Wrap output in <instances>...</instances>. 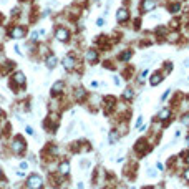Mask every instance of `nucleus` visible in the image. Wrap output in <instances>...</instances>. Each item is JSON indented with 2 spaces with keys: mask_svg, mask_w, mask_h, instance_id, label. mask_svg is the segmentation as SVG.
Returning <instances> with one entry per match:
<instances>
[{
  "mask_svg": "<svg viewBox=\"0 0 189 189\" xmlns=\"http://www.w3.org/2000/svg\"><path fill=\"white\" fill-rule=\"evenodd\" d=\"M27 141H25V138L22 135H15L10 141H8V149L12 151V154L14 156H18V158H22V156L27 153Z\"/></svg>",
  "mask_w": 189,
  "mask_h": 189,
  "instance_id": "nucleus-1",
  "label": "nucleus"
},
{
  "mask_svg": "<svg viewBox=\"0 0 189 189\" xmlns=\"http://www.w3.org/2000/svg\"><path fill=\"white\" fill-rule=\"evenodd\" d=\"M27 85V76L23 71H18V70H15L14 73L10 75V78H8V86L14 90V93H18L20 91V88L23 90Z\"/></svg>",
  "mask_w": 189,
  "mask_h": 189,
  "instance_id": "nucleus-2",
  "label": "nucleus"
},
{
  "mask_svg": "<svg viewBox=\"0 0 189 189\" xmlns=\"http://www.w3.org/2000/svg\"><path fill=\"white\" fill-rule=\"evenodd\" d=\"M151 149H153V143L149 141L148 138H144V136H143V138H138L136 143H135V146H133L135 154L139 156V158H144Z\"/></svg>",
  "mask_w": 189,
  "mask_h": 189,
  "instance_id": "nucleus-3",
  "label": "nucleus"
},
{
  "mask_svg": "<svg viewBox=\"0 0 189 189\" xmlns=\"http://www.w3.org/2000/svg\"><path fill=\"white\" fill-rule=\"evenodd\" d=\"M45 188V181L38 173H32L27 176L25 179V189H43Z\"/></svg>",
  "mask_w": 189,
  "mask_h": 189,
  "instance_id": "nucleus-4",
  "label": "nucleus"
},
{
  "mask_svg": "<svg viewBox=\"0 0 189 189\" xmlns=\"http://www.w3.org/2000/svg\"><path fill=\"white\" fill-rule=\"evenodd\" d=\"M7 33L12 40H22V38L27 37V27H25V25H20V23H15V25H12V27L7 30Z\"/></svg>",
  "mask_w": 189,
  "mask_h": 189,
  "instance_id": "nucleus-5",
  "label": "nucleus"
},
{
  "mask_svg": "<svg viewBox=\"0 0 189 189\" xmlns=\"http://www.w3.org/2000/svg\"><path fill=\"white\" fill-rule=\"evenodd\" d=\"M61 65H63V68H65L67 71H75V70L78 68V65H80V61L76 60V56H75L73 53H67L61 58Z\"/></svg>",
  "mask_w": 189,
  "mask_h": 189,
  "instance_id": "nucleus-6",
  "label": "nucleus"
},
{
  "mask_svg": "<svg viewBox=\"0 0 189 189\" xmlns=\"http://www.w3.org/2000/svg\"><path fill=\"white\" fill-rule=\"evenodd\" d=\"M70 171H71V164H70V159L68 158H63V159H58V164H56V174L61 176L63 179L70 176Z\"/></svg>",
  "mask_w": 189,
  "mask_h": 189,
  "instance_id": "nucleus-7",
  "label": "nucleus"
},
{
  "mask_svg": "<svg viewBox=\"0 0 189 189\" xmlns=\"http://www.w3.org/2000/svg\"><path fill=\"white\" fill-rule=\"evenodd\" d=\"M55 40L60 41V43H68L70 38H71V32L68 30L67 27H63V25H58V27L55 28Z\"/></svg>",
  "mask_w": 189,
  "mask_h": 189,
  "instance_id": "nucleus-8",
  "label": "nucleus"
},
{
  "mask_svg": "<svg viewBox=\"0 0 189 189\" xmlns=\"http://www.w3.org/2000/svg\"><path fill=\"white\" fill-rule=\"evenodd\" d=\"M154 120H156V121H159V123H162L164 126H168L169 123H171V120H173V108H171V106L161 108V109H159V113L156 115Z\"/></svg>",
  "mask_w": 189,
  "mask_h": 189,
  "instance_id": "nucleus-9",
  "label": "nucleus"
},
{
  "mask_svg": "<svg viewBox=\"0 0 189 189\" xmlns=\"http://www.w3.org/2000/svg\"><path fill=\"white\" fill-rule=\"evenodd\" d=\"M85 61H86L90 67H94L98 61H100V50H96V48H88L85 50Z\"/></svg>",
  "mask_w": 189,
  "mask_h": 189,
  "instance_id": "nucleus-10",
  "label": "nucleus"
},
{
  "mask_svg": "<svg viewBox=\"0 0 189 189\" xmlns=\"http://www.w3.org/2000/svg\"><path fill=\"white\" fill-rule=\"evenodd\" d=\"M88 98V91L83 86H76L71 90V100L75 103H86Z\"/></svg>",
  "mask_w": 189,
  "mask_h": 189,
  "instance_id": "nucleus-11",
  "label": "nucleus"
},
{
  "mask_svg": "<svg viewBox=\"0 0 189 189\" xmlns=\"http://www.w3.org/2000/svg\"><path fill=\"white\" fill-rule=\"evenodd\" d=\"M65 86H67V83H65V80H56L52 85V96L53 98H58V96H61V94L65 93Z\"/></svg>",
  "mask_w": 189,
  "mask_h": 189,
  "instance_id": "nucleus-12",
  "label": "nucleus"
},
{
  "mask_svg": "<svg viewBox=\"0 0 189 189\" xmlns=\"http://www.w3.org/2000/svg\"><path fill=\"white\" fill-rule=\"evenodd\" d=\"M156 7H158V0H141L139 2L141 14H149V12L156 10Z\"/></svg>",
  "mask_w": 189,
  "mask_h": 189,
  "instance_id": "nucleus-13",
  "label": "nucleus"
},
{
  "mask_svg": "<svg viewBox=\"0 0 189 189\" xmlns=\"http://www.w3.org/2000/svg\"><path fill=\"white\" fill-rule=\"evenodd\" d=\"M164 78H166V75L162 73L161 70H156V71H153L149 75V85L151 86H158V85H161L164 81Z\"/></svg>",
  "mask_w": 189,
  "mask_h": 189,
  "instance_id": "nucleus-14",
  "label": "nucleus"
},
{
  "mask_svg": "<svg viewBox=\"0 0 189 189\" xmlns=\"http://www.w3.org/2000/svg\"><path fill=\"white\" fill-rule=\"evenodd\" d=\"M60 144H55V143H48L47 148H45V154L48 156V158H58L60 156Z\"/></svg>",
  "mask_w": 189,
  "mask_h": 189,
  "instance_id": "nucleus-15",
  "label": "nucleus"
},
{
  "mask_svg": "<svg viewBox=\"0 0 189 189\" xmlns=\"http://www.w3.org/2000/svg\"><path fill=\"white\" fill-rule=\"evenodd\" d=\"M43 63H45V67H47L48 70H53V68L58 65V56L50 52V53H47L43 56Z\"/></svg>",
  "mask_w": 189,
  "mask_h": 189,
  "instance_id": "nucleus-16",
  "label": "nucleus"
},
{
  "mask_svg": "<svg viewBox=\"0 0 189 189\" xmlns=\"http://www.w3.org/2000/svg\"><path fill=\"white\" fill-rule=\"evenodd\" d=\"M129 20V10L126 7H121L118 8V12H116V22L118 23H126Z\"/></svg>",
  "mask_w": 189,
  "mask_h": 189,
  "instance_id": "nucleus-17",
  "label": "nucleus"
},
{
  "mask_svg": "<svg viewBox=\"0 0 189 189\" xmlns=\"http://www.w3.org/2000/svg\"><path fill=\"white\" fill-rule=\"evenodd\" d=\"M135 96H136V91H135V88H124V91L121 93V100L123 101H126V103H131L133 100H135Z\"/></svg>",
  "mask_w": 189,
  "mask_h": 189,
  "instance_id": "nucleus-18",
  "label": "nucleus"
},
{
  "mask_svg": "<svg viewBox=\"0 0 189 189\" xmlns=\"http://www.w3.org/2000/svg\"><path fill=\"white\" fill-rule=\"evenodd\" d=\"M131 56H133V50L131 48H124L121 53L118 55V60L121 61V63H126V61L131 60Z\"/></svg>",
  "mask_w": 189,
  "mask_h": 189,
  "instance_id": "nucleus-19",
  "label": "nucleus"
},
{
  "mask_svg": "<svg viewBox=\"0 0 189 189\" xmlns=\"http://www.w3.org/2000/svg\"><path fill=\"white\" fill-rule=\"evenodd\" d=\"M120 138H121V136H120V133L116 131V128H113V129H111V131L108 133V143L111 144V146H113V144H116Z\"/></svg>",
  "mask_w": 189,
  "mask_h": 189,
  "instance_id": "nucleus-20",
  "label": "nucleus"
},
{
  "mask_svg": "<svg viewBox=\"0 0 189 189\" xmlns=\"http://www.w3.org/2000/svg\"><path fill=\"white\" fill-rule=\"evenodd\" d=\"M166 33H168V27H166V25H159V27L154 28V35L158 37V38L166 37Z\"/></svg>",
  "mask_w": 189,
  "mask_h": 189,
  "instance_id": "nucleus-21",
  "label": "nucleus"
},
{
  "mask_svg": "<svg viewBox=\"0 0 189 189\" xmlns=\"http://www.w3.org/2000/svg\"><path fill=\"white\" fill-rule=\"evenodd\" d=\"M2 68H3V73H10L12 70H15V61L5 60L3 61V65H2Z\"/></svg>",
  "mask_w": 189,
  "mask_h": 189,
  "instance_id": "nucleus-22",
  "label": "nucleus"
},
{
  "mask_svg": "<svg viewBox=\"0 0 189 189\" xmlns=\"http://www.w3.org/2000/svg\"><path fill=\"white\" fill-rule=\"evenodd\" d=\"M164 38H166L169 43H176V41L179 40V32H177V30H174V32H171V33H166V37H164Z\"/></svg>",
  "mask_w": 189,
  "mask_h": 189,
  "instance_id": "nucleus-23",
  "label": "nucleus"
},
{
  "mask_svg": "<svg viewBox=\"0 0 189 189\" xmlns=\"http://www.w3.org/2000/svg\"><path fill=\"white\" fill-rule=\"evenodd\" d=\"M168 8H169V12H171L173 15H176V14L181 12V3H179V2H176V3H169Z\"/></svg>",
  "mask_w": 189,
  "mask_h": 189,
  "instance_id": "nucleus-24",
  "label": "nucleus"
},
{
  "mask_svg": "<svg viewBox=\"0 0 189 189\" xmlns=\"http://www.w3.org/2000/svg\"><path fill=\"white\" fill-rule=\"evenodd\" d=\"M161 71L164 75H169L171 71H173V63H171V61H164V63H162V70Z\"/></svg>",
  "mask_w": 189,
  "mask_h": 189,
  "instance_id": "nucleus-25",
  "label": "nucleus"
},
{
  "mask_svg": "<svg viewBox=\"0 0 189 189\" xmlns=\"http://www.w3.org/2000/svg\"><path fill=\"white\" fill-rule=\"evenodd\" d=\"M38 37H40L38 30H33V32L30 33V41H32V43H38Z\"/></svg>",
  "mask_w": 189,
  "mask_h": 189,
  "instance_id": "nucleus-26",
  "label": "nucleus"
},
{
  "mask_svg": "<svg viewBox=\"0 0 189 189\" xmlns=\"http://www.w3.org/2000/svg\"><path fill=\"white\" fill-rule=\"evenodd\" d=\"M179 121H181V124H184V126H189V113H184V115H181Z\"/></svg>",
  "mask_w": 189,
  "mask_h": 189,
  "instance_id": "nucleus-27",
  "label": "nucleus"
},
{
  "mask_svg": "<svg viewBox=\"0 0 189 189\" xmlns=\"http://www.w3.org/2000/svg\"><path fill=\"white\" fill-rule=\"evenodd\" d=\"M182 179H184V181H186V182L189 184V166H188V168H184V169H182Z\"/></svg>",
  "mask_w": 189,
  "mask_h": 189,
  "instance_id": "nucleus-28",
  "label": "nucleus"
},
{
  "mask_svg": "<svg viewBox=\"0 0 189 189\" xmlns=\"http://www.w3.org/2000/svg\"><path fill=\"white\" fill-rule=\"evenodd\" d=\"M171 91H173V90H171V88H168V90H166V91H164V93L161 94V103L168 100V98H169V94H171Z\"/></svg>",
  "mask_w": 189,
  "mask_h": 189,
  "instance_id": "nucleus-29",
  "label": "nucleus"
},
{
  "mask_svg": "<svg viewBox=\"0 0 189 189\" xmlns=\"http://www.w3.org/2000/svg\"><path fill=\"white\" fill-rule=\"evenodd\" d=\"M28 164H30L28 161H20V162H18V168H20L22 171H27V169H28Z\"/></svg>",
  "mask_w": 189,
  "mask_h": 189,
  "instance_id": "nucleus-30",
  "label": "nucleus"
},
{
  "mask_svg": "<svg viewBox=\"0 0 189 189\" xmlns=\"http://www.w3.org/2000/svg\"><path fill=\"white\" fill-rule=\"evenodd\" d=\"M96 27H105V17H98L96 18Z\"/></svg>",
  "mask_w": 189,
  "mask_h": 189,
  "instance_id": "nucleus-31",
  "label": "nucleus"
},
{
  "mask_svg": "<svg viewBox=\"0 0 189 189\" xmlns=\"http://www.w3.org/2000/svg\"><path fill=\"white\" fill-rule=\"evenodd\" d=\"M141 124H143V116H141V115H139V116H138V118H136V123H135V128H136V129H138V128H139V126H141Z\"/></svg>",
  "mask_w": 189,
  "mask_h": 189,
  "instance_id": "nucleus-32",
  "label": "nucleus"
},
{
  "mask_svg": "<svg viewBox=\"0 0 189 189\" xmlns=\"http://www.w3.org/2000/svg\"><path fill=\"white\" fill-rule=\"evenodd\" d=\"M25 131H27L28 136H35V129L32 126H25Z\"/></svg>",
  "mask_w": 189,
  "mask_h": 189,
  "instance_id": "nucleus-33",
  "label": "nucleus"
},
{
  "mask_svg": "<svg viewBox=\"0 0 189 189\" xmlns=\"http://www.w3.org/2000/svg\"><path fill=\"white\" fill-rule=\"evenodd\" d=\"M156 174H158V173H156V169H153V168L148 169V176H149V177H154Z\"/></svg>",
  "mask_w": 189,
  "mask_h": 189,
  "instance_id": "nucleus-34",
  "label": "nucleus"
},
{
  "mask_svg": "<svg viewBox=\"0 0 189 189\" xmlns=\"http://www.w3.org/2000/svg\"><path fill=\"white\" fill-rule=\"evenodd\" d=\"M90 86H91V88H98V86H100V81L93 80V81H91V83H90Z\"/></svg>",
  "mask_w": 189,
  "mask_h": 189,
  "instance_id": "nucleus-35",
  "label": "nucleus"
},
{
  "mask_svg": "<svg viewBox=\"0 0 189 189\" xmlns=\"http://www.w3.org/2000/svg\"><path fill=\"white\" fill-rule=\"evenodd\" d=\"M14 50H15V53H17V55H20V56L23 55V53H22V50H20V47H18V45H15V47H14Z\"/></svg>",
  "mask_w": 189,
  "mask_h": 189,
  "instance_id": "nucleus-36",
  "label": "nucleus"
},
{
  "mask_svg": "<svg viewBox=\"0 0 189 189\" xmlns=\"http://www.w3.org/2000/svg\"><path fill=\"white\" fill-rule=\"evenodd\" d=\"M2 181H5V173H3V169L0 168V182Z\"/></svg>",
  "mask_w": 189,
  "mask_h": 189,
  "instance_id": "nucleus-37",
  "label": "nucleus"
},
{
  "mask_svg": "<svg viewBox=\"0 0 189 189\" xmlns=\"http://www.w3.org/2000/svg\"><path fill=\"white\" fill-rule=\"evenodd\" d=\"M2 120H5V111H3L2 106H0V121H2Z\"/></svg>",
  "mask_w": 189,
  "mask_h": 189,
  "instance_id": "nucleus-38",
  "label": "nucleus"
},
{
  "mask_svg": "<svg viewBox=\"0 0 189 189\" xmlns=\"http://www.w3.org/2000/svg\"><path fill=\"white\" fill-rule=\"evenodd\" d=\"M15 174H17V177H25V171H17Z\"/></svg>",
  "mask_w": 189,
  "mask_h": 189,
  "instance_id": "nucleus-39",
  "label": "nucleus"
},
{
  "mask_svg": "<svg viewBox=\"0 0 189 189\" xmlns=\"http://www.w3.org/2000/svg\"><path fill=\"white\" fill-rule=\"evenodd\" d=\"M156 168L159 169V171H162V169H164V166H162V162H156Z\"/></svg>",
  "mask_w": 189,
  "mask_h": 189,
  "instance_id": "nucleus-40",
  "label": "nucleus"
},
{
  "mask_svg": "<svg viewBox=\"0 0 189 189\" xmlns=\"http://www.w3.org/2000/svg\"><path fill=\"white\" fill-rule=\"evenodd\" d=\"M115 78V85H121V81H120V76H113Z\"/></svg>",
  "mask_w": 189,
  "mask_h": 189,
  "instance_id": "nucleus-41",
  "label": "nucleus"
},
{
  "mask_svg": "<svg viewBox=\"0 0 189 189\" xmlns=\"http://www.w3.org/2000/svg\"><path fill=\"white\" fill-rule=\"evenodd\" d=\"M76 188H78V189H85V186H83V182H78V184H76Z\"/></svg>",
  "mask_w": 189,
  "mask_h": 189,
  "instance_id": "nucleus-42",
  "label": "nucleus"
},
{
  "mask_svg": "<svg viewBox=\"0 0 189 189\" xmlns=\"http://www.w3.org/2000/svg\"><path fill=\"white\" fill-rule=\"evenodd\" d=\"M184 67L189 68V58H186V60H184Z\"/></svg>",
  "mask_w": 189,
  "mask_h": 189,
  "instance_id": "nucleus-43",
  "label": "nucleus"
},
{
  "mask_svg": "<svg viewBox=\"0 0 189 189\" xmlns=\"http://www.w3.org/2000/svg\"><path fill=\"white\" fill-rule=\"evenodd\" d=\"M186 144H188V148H189V135L186 136Z\"/></svg>",
  "mask_w": 189,
  "mask_h": 189,
  "instance_id": "nucleus-44",
  "label": "nucleus"
},
{
  "mask_svg": "<svg viewBox=\"0 0 189 189\" xmlns=\"http://www.w3.org/2000/svg\"><path fill=\"white\" fill-rule=\"evenodd\" d=\"M18 2H27V0H18Z\"/></svg>",
  "mask_w": 189,
  "mask_h": 189,
  "instance_id": "nucleus-45",
  "label": "nucleus"
},
{
  "mask_svg": "<svg viewBox=\"0 0 189 189\" xmlns=\"http://www.w3.org/2000/svg\"><path fill=\"white\" fill-rule=\"evenodd\" d=\"M188 81H189V76H188Z\"/></svg>",
  "mask_w": 189,
  "mask_h": 189,
  "instance_id": "nucleus-46",
  "label": "nucleus"
}]
</instances>
